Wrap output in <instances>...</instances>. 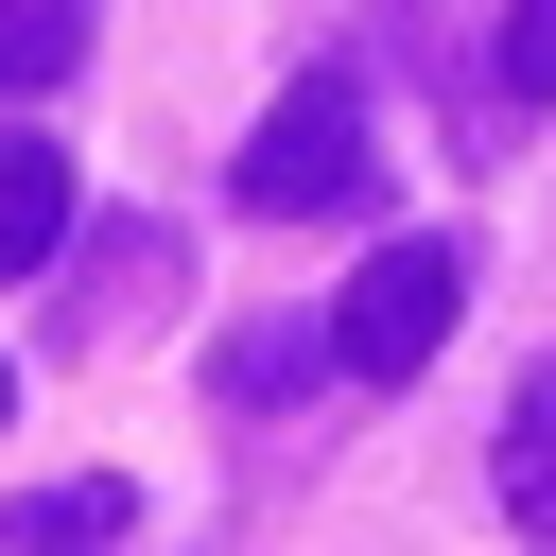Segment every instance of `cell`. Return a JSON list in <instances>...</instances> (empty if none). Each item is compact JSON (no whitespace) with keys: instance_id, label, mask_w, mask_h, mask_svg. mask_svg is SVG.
Instances as JSON below:
<instances>
[{"instance_id":"obj_1","label":"cell","mask_w":556,"mask_h":556,"mask_svg":"<svg viewBox=\"0 0 556 556\" xmlns=\"http://www.w3.org/2000/svg\"><path fill=\"white\" fill-rule=\"evenodd\" d=\"M452 295H469V261H452V243H417V226H400V243H365V261H348V295H330V365H348V382H417V365L452 348Z\"/></svg>"},{"instance_id":"obj_4","label":"cell","mask_w":556,"mask_h":556,"mask_svg":"<svg viewBox=\"0 0 556 556\" xmlns=\"http://www.w3.org/2000/svg\"><path fill=\"white\" fill-rule=\"evenodd\" d=\"M486 504L556 556V348L521 365V400H504V434H486Z\"/></svg>"},{"instance_id":"obj_7","label":"cell","mask_w":556,"mask_h":556,"mask_svg":"<svg viewBox=\"0 0 556 556\" xmlns=\"http://www.w3.org/2000/svg\"><path fill=\"white\" fill-rule=\"evenodd\" d=\"M70 52H87V0H0V104L70 87Z\"/></svg>"},{"instance_id":"obj_5","label":"cell","mask_w":556,"mask_h":556,"mask_svg":"<svg viewBox=\"0 0 556 556\" xmlns=\"http://www.w3.org/2000/svg\"><path fill=\"white\" fill-rule=\"evenodd\" d=\"M52 243H70V139L0 122V278H35Z\"/></svg>"},{"instance_id":"obj_3","label":"cell","mask_w":556,"mask_h":556,"mask_svg":"<svg viewBox=\"0 0 556 556\" xmlns=\"http://www.w3.org/2000/svg\"><path fill=\"white\" fill-rule=\"evenodd\" d=\"M139 539V486L122 469H70V486H17L0 504V556H122Z\"/></svg>"},{"instance_id":"obj_9","label":"cell","mask_w":556,"mask_h":556,"mask_svg":"<svg viewBox=\"0 0 556 556\" xmlns=\"http://www.w3.org/2000/svg\"><path fill=\"white\" fill-rule=\"evenodd\" d=\"M0 417H17V365H0Z\"/></svg>"},{"instance_id":"obj_6","label":"cell","mask_w":556,"mask_h":556,"mask_svg":"<svg viewBox=\"0 0 556 556\" xmlns=\"http://www.w3.org/2000/svg\"><path fill=\"white\" fill-rule=\"evenodd\" d=\"M295 382H330V330H226V348H208V400H226V417H278Z\"/></svg>"},{"instance_id":"obj_2","label":"cell","mask_w":556,"mask_h":556,"mask_svg":"<svg viewBox=\"0 0 556 556\" xmlns=\"http://www.w3.org/2000/svg\"><path fill=\"white\" fill-rule=\"evenodd\" d=\"M365 156H382V139H365V87H348V70H295L278 122L243 139V208H261V226H313V208L365 191Z\"/></svg>"},{"instance_id":"obj_8","label":"cell","mask_w":556,"mask_h":556,"mask_svg":"<svg viewBox=\"0 0 556 556\" xmlns=\"http://www.w3.org/2000/svg\"><path fill=\"white\" fill-rule=\"evenodd\" d=\"M504 87L556 104V0H504Z\"/></svg>"}]
</instances>
